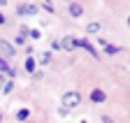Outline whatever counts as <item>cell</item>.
Wrapping results in <instances>:
<instances>
[{
  "mask_svg": "<svg viewBox=\"0 0 130 123\" xmlns=\"http://www.w3.org/2000/svg\"><path fill=\"white\" fill-rule=\"evenodd\" d=\"M79 102H81V98H79L77 91H68V93L63 95V107H70L72 109V107H77Z\"/></svg>",
  "mask_w": 130,
  "mask_h": 123,
  "instance_id": "1",
  "label": "cell"
},
{
  "mask_svg": "<svg viewBox=\"0 0 130 123\" xmlns=\"http://www.w3.org/2000/svg\"><path fill=\"white\" fill-rule=\"evenodd\" d=\"M14 54H16V49L12 44L7 40H0V58H14Z\"/></svg>",
  "mask_w": 130,
  "mask_h": 123,
  "instance_id": "2",
  "label": "cell"
},
{
  "mask_svg": "<svg viewBox=\"0 0 130 123\" xmlns=\"http://www.w3.org/2000/svg\"><path fill=\"white\" fill-rule=\"evenodd\" d=\"M68 14H70L72 19H79L81 14H84V7H81L79 3H70V5H68Z\"/></svg>",
  "mask_w": 130,
  "mask_h": 123,
  "instance_id": "3",
  "label": "cell"
},
{
  "mask_svg": "<svg viewBox=\"0 0 130 123\" xmlns=\"http://www.w3.org/2000/svg\"><path fill=\"white\" fill-rule=\"evenodd\" d=\"M77 47H81V49H86L91 56H98V51H95V47L88 42V40H77Z\"/></svg>",
  "mask_w": 130,
  "mask_h": 123,
  "instance_id": "4",
  "label": "cell"
},
{
  "mask_svg": "<svg viewBox=\"0 0 130 123\" xmlns=\"http://www.w3.org/2000/svg\"><path fill=\"white\" fill-rule=\"evenodd\" d=\"M19 14H21V16H30V14L35 16V14H37V7L35 5H21L19 7Z\"/></svg>",
  "mask_w": 130,
  "mask_h": 123,
  "instance_id": "5",
  "label": "cell"
},
{
  "mask_svg": "<svg viewBox=\"0 0 130 123\" xmlns=\"http://www.w3.org/2000/svg\"><path fill=\"white\" fill-rule=\"evenodd\" d=\"M98 44H100V47H102V49H105L107 54H119V51H121L119 47H114V44H109L107 40H100V42H98Z\"/></svg>",
  "mask_w": 130,
  "mask_h": 123,
  "instance_id": "6",
  "label": "cell"
},
{
  "mask_svg": "<svg viewBox=\"0 0 130 123\" xmlns=\"http://www.w3.org/2000/svg\"><path fill=\"white\" fill-rule=\"evenodd\" d=\"M60 47L68 49V51H72V49H77V40H74V37H65V40L60 42Z\"/></svg>",
  "mask_w": 130,
  "mask_h": 123,
  "instance_id": "7",
  "label": "cell"
},
{
  "mask_svg": "<svg viewBox=\"0 0 130 123\" xmlns=\"http://www.w3.org/2000/svg\"><path fill=\"white\" fill-rule=\"evenodd\" d=\"M91 100L100 104V102H105V100H107V95L102 93V91H93V93H91Z\"/></svg>",
  "mask_w": 130,
  "mask_h": 123,
  "instance_id": "8",
  "label": "cell"
},
{
  "mask_svg": "<svg viewBox=\"0 0 130 123\" xmlns=\"http://www.w3.org/2000/svg\"><path fill=\"white\" fill-rule=\"evenodd\" d=\"M30 116V112L28 109H19V112H16V121H26Z\"/></svg>",
  "mask_w": 130,
  "mask_h": 123,
  "instance_id": "9",
  "label": "cell"
},
{
  "mask_svg": "<svg viewBox=\"0 0 130 123\" xmlns=\"http://www.w3.org/2000/svg\"><path fill=\"white\" fill-rule=\"evenodd\" d=\"M26 70L28 72H35V58H28L26 60Z\"/></svg>",
  "mask_w": 130,
  "mask_h": 123,
  "instance_id": "10",
  "label": "cell"
},
{
  "mask_svg": "<svg viewBox=\"0 0 130 123\" xmlns=\"http://www.w3.org/2000/svg\"><path fill=\"white\" fill-rule=\"evenodd\" d=\"M9 70H12V67L7 65V60H5V58H0V72H9Z\"/></svg>",
  "mask_w": 130,
  "mask_h": 123,
  "instance_id": "11",
  "label": "cell"
},
{
  "mask_svg": "<svg viewBox=\"0 0 130 123\" xmlns=\"http://www.w3.org/2000/svg\"><path fill=\"white\" fill-rule=\"evenodd\" d=\"M86 28H88V33H98V30H100V23H91Z\"/></svg>",
  "mask_w": 130,
  "mask_h": 123,
  "instance_id": "12",
  "label": "cell"
},
{
  "mask_svg": "<svg viewBox=\"0 0 130 123\" xmlns=\"http://www.w3.org/2000/svg\"><path fill=\"white\" fill-rule=\"evenodd\" d=\"M12 88H14V81H7V84L3 86V91H5V93H9V91H12Z\"/></svg>",
  "mask_w": 130,
  "mask_h": 123,
  "instance_id": "13",
  "label": "cell"
},
{
  "mask_svg": "<svg viewBox=\"0 0 130 123\" xmlns=\"http://www.w3.org/2000/svg\"><path fill=\"white\" fill-rule=\"evenodd\" d=\"M26 33H30L32 40H37V37H40V30H26Z\"/></svg>",
  "mask_w": 130,
  "mask_h": 123,
  "instance_id": "14",
  "label": "cell"
},
{
  "mask_svg": "<svg viewBox=\"0 0 130 123\" xmlns=\"http://www.w3.org/2000/svg\"><path fill=\"white\" fill-rule=\"evenodd\" d=\"M49 60H51V54H44V56H42V65H46Z\"/></svg>",
  "mask_w": 130,
  "mask_h": 123,
  "instance_id": "15",
  "label": "cell"
},
{
  "mask_svg": "<svg viewBox=\"0 0 130 123\" xmlns=\"http://www.w3.org/2000/svg\"><path fill=\"white\" fill-rule=\"evenodd\" d=\"M0 86H5V79H3V74H0Z\"/></svg>",
  "mask_w": 130,
  "mask_h": 123,
  "instance_id": "16",
  "label": "cell"
},
{
  "mask_svg": "<svg viewBox=\"0 0 130 123\" xmlns=\"http://www.w3.org/2000/svg\"><path fill=\"white\" fill-rule=\"evenodd\" d=\"M5 23V16H3V14H0V26H3Z\"/></svg>",
  "mask_w": 130,
  "mask_h": 123,
  "instance_id": "17",
  "label": "cell"
},
{
  "mask_svg": "<svg viewBox=\"0 0 130 123\" xmlns=\"http://www.w3.org/2000/svg\"><path fill=\"white\" fill-rule=\"evenodd\" d=\"M105 123H114V121H111V118H107V116H105Z\"/></svg>",
  "mask_w": 130,
  "mask_h": 123,
  "instance_id": "18",
  "label": "cell"
},
{
  "mask_svg": "<svg viewBox=\"0 0 130 123\" xmlns=\"http://www.w3.org/2000/svg\"><path fill=\"white\" fill-rule=\"evenodd\" d=\"M79 123H88V121H79Z\"/></svg>",
  "mask_w": 130,
  "mask_h": 123,
  "instance_id": "19",
  "label": "cell"
},
{
  "mask_svg": "<svg viewBox=\"0 0 130 123\" xmlns=\"http://www.w3.org/2000/svg\"><path fill=\"white\" fill-rule=\"evenodd\" d=\"M128 26H130V16H128Z\"/></svg>",
  "mask_w": 130,
  "mask_h": 123,
  "instance_id": "20",
  "label": "cell"
}]
</instances>
